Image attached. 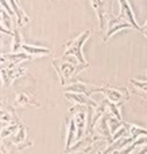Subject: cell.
Returning <instances> with one entry per match:
<instances>
[{
	"instance_id": "cell-14",
	"label": "cell",
	"mask_w": 147,
	"mask_h": 154,
	"mask_svg": "<svg viewBox=\"0 0 147 154\" xmlns=\"http://www.w3.org/2000/svg\"><path fill=\"white\" fill-rule=\"evenodd\" d=\"M66 126H68V137H66L65 153L74 145V142H77V126H76V122H74V119H73L72 115H69V118H68Z\"/></svg>"
},
{
	"instance_id": "cell-25",
	"label": "cell",
	"mask_w": 147,
	"mask_h": 154,
	"mask_svg": "<svg viewBox=\"0 0 147 154\" xmlns=\"http://www.w3.org/2000/svg\"><path fill=\"white\" fill-rule=\"evenodd\" d=\"M139 31H140V34H142V35H145V37L147 38V22H146V24H145V26H143V27H140V30H139Z\"/></svg>"
},
{
	"instance_id": "cell-5",
	"label": "cell",
	"mask_w": 147,
	"mask_h": 154,
	"mask_svg": "<svg viewBox=\"0 0 147 154\" xmlns=\"http://www.w3.org/2000/svg\"><path fill=\"white\" fill-rule=\"evenodd\" d=\"M27 70V66L23 65V62L18 65H11V66L2 68V81L4 88H8L18 77L24 75V72Z\"/></svg>"
},
{
	"instance_id": "cell-8",
	"label": "cell",
	"mask_w": 147,
	"mask_h": 154,
	"mask_svg": "<svg viewBox=\"0 0 147 154\" xmlns=\"http://www.w3.org/2000/svg\"><path fill=\"white\" fill-rule=\"evenodd\" d=\"M65 92H77V93H84V95L91 97L93 93L103 92V87H96L92 84H86L82 81H76L74 84L69 85L68 88H65Z\"/></svg>"
},
{
	"instance_id": "cell-23",
	"label": "cell",
	"mask_w": 147,
	"mask_h": 154,
	"mask_svg": "<svg viewBox=\"0 0 147 154\" xmlns=\"http://www.w3.org/2000/svg\"><path fill=\"white\" fill-rule=\"evenodd\" d=\"M107 111L110 112V114H112L116 119H119V120H122V122H123V119H122V114H120V111H119V106H118V104L111 103V101L107 100Z\"/></svg>"
},
{
	"instance_id": "cell-1",
	"label": "cell",
	"mask_w": 147,
	"mask_h": 154,
	"mask_svg": "<svg viewBox=\"0 0 147 154\" xmlns=\"http://www.w3.org/2000/svg\"><path fill=\"white\" fill-rule=\"evenodd\" d=\"M54 69L57 70L59 76V81H61V85L65 87L66 82L72 79L73 76L78 75L81 70H85L86 68L89 66V64H81L76 57L73 56H64L62 58L58 60H53L51 61Z\"/></svg>"
},
{
	"instance_id": "cell-7",
	"label": "cell",
	"mask_w": 147,
	"mask_h": 154,
	"mask_svg": "<svg viewBox=\"0 0 147 154\" xmlns=\"http://www.w3.org/2000/svg\"><path fill=\"white\" fill-rule=\"evenodd\" d=\"M92 130H93L97 135L101 137L104 141H108V142L112 143V131H111V127H110V122H108V114L107 112H105V114L103 115V116L100 118L96 123H94L93 127H92ZM91 131H89V133H91Z\"/></svg>"
},
{
	"instance_id": "cell-27",
	"label": "cell",
	"mask_w": 147,
	"mask_h": 154,
	"mask_svg": "<svg viewBox=\"0 0 147 154\" xmlns=\"http://www.w3.org/2000/svg\"><path fill=\"white\" fill-rule=\"evenodd\" d=\"M108 154H113V153H108Z\"/></svg>"
},
{
	"instance_id": "cell-4",
	"label": "cell",
	"mask_w": 147,
	"mask_h": 154,
	"mask_svg": "<svg viewBox=\"0 0 147 154\" xmlns=\"http://www.w3.org/2000/svg\"><path fill=\"white\" fill-rule=\"evenodd\" d=\"M103 93L105 95V99L111 103L115 104H123L124 101H127L130 99V93L127 91V88L124 87H116L112 84H107L105 87H103Z\"/></svg>"
},
{
	"instance_id": "cell-2",
	"label": "cell",
	"mask_w": 147,
	"mask_h": 154,
	"mask_svg": "<svg viewBox=\"0 0 147 154\" xmlns=\"http://www.w3.org/2000/svg\"><path fill=\"white\" fill-rule=\"evenodd\" d=\"M91 34H92L91 30H86V31H84L82 34H80L78 37L68 41L66 45H65L64 56H73V57H76L81 64H86L85 58H84V54H82V46H84V43H85V41L91 37Z\"/></svg>"
},
{
	"instance_id": "cell-10",
	"label": "cell",
	"mask_w": 147,
	"mask_h": 154,
	"mask_svg": "<svg viewBox=\"0 0 147 154\" xmlns=\"http://www.w3.org/2000/svg\"><path fill=\"white\" fill-rule=\"evenodd\" d=\"M32 60L31 56H28L27 53L22 51V53H14V54H3L2 56V68L11 66V65H18L20 62L30 61Z\"/></svg>"
},
{
	"instance_id": "cell-13",
	"label": "cell",
	"mask_w": 147,
	"mask_h": 154,
	"mask_svg": "<svg viewBox=\"0 0 147 154\" xmlns=\"http://www.w3.org/2000/svg\"><path fill=\"white\" fill-rule=\"evenodd\" d=\"M119 4H120V14H119V16L126 19V20H128L130 23L135 27V30L139 31L140 27H139V24L136 23V19H135V16H134V12H132V8H131V5H130L128 0H119Z\"/></svg>"
},
{
	"instance_id": "cell-24",
	"label": "cell",
	"mask_w": 147,
	"mask_h": 154,
	"mask_svg": "<svg viewBox=\"0 0 147 154\" xmlns=\"http://www.w3.org/2000/svg\"><path fill=\"white\" fill-rule=\"evenodd\" d=\"M0 3H2V8L3 10H5L8 14H11V15H14V10H12V7H10L8 5V3H7V0H0Z\"/></svg>"
},
{
	"instance_id": "cell-16",
	"label": "cell",
	"mask_w": 147,
	"mask_h": 154,
	"mask_svg": "<svg viewBox=\"0 0 147 154\" xmlns=\"http://www.w3.org/2000/svg\"><path fill=\"white\" fill-rule=\"evenodd\" d=\"M8 2H10V5L12 7L14 12H15V15H16V23H18V26L19 27L26 26V24L28 23V16H27L26 14H24V11L18 5L16 0H8Z\"/></svg>"
},
{
	"instance_id": "cell-11",
	"label": "cell",
	"mask_w": 147,
	"mask_h": 154,
	"mask_svg": "<svg viewBox=\"0 0 147 154\" xmlns=\"http://www.w3.org/2000/svg\"><path fill=\"white\" fill-rule=\"evenodd\" d=\"M65 97L70 101H74L76 104H80V106H86L91 107V108H96L99 106V103L93 101L89 96L84 95V93H77V92H65L64 93Z\"/></svg>"
},
{
	"instance_id": "cell-28",
	"label": "cell",
	"mask_w": 147,
	"mask_h": 154,
	"mask_svg": "<svg viewBox=\"0 0 147 154\" xmlns=\"http://www.w3.org/2000/svg\"><path fill=\"white\" fill-rule=\"evenodd\" d=\"M146 76H147V70H146Z\"/></svg>"
},
{
	"instance_id": "cell-12",
	"label": "cell",
	"mask_w": 147,
	"mask_h": 154,
	"mask_svg": "<svg viewBox=\"0 0 147 154\" xmlns=\"http://www.w3.org/2000/svg\"><path fill=\"white\" fill-rule=\"evenodd\" d=\"M15 106L16 107H39L37 97L30 92H19L15 96Z\"/></svg>"
},
{
	"instance_id": "cell-3",
	"label": "cell",
	"mask_w": 147,
	"mask_h": 154,
	"mask_svg": "<svg viewBox=\"0 0 147 154\" xmlns=\"http://www.w3.org/2000/svg\"><path fill=\"white\" fill-rule=\"evenodd\" d=\"M92 7L97 14L100 22V31L104 32L107 23L112 18V0H91Z\"/></svg>"
},
{
	"instance_id": "cell-19",
	"label": "cell",
	"mask_w": 147,
	"mask_h": 154,
	"mask_svg": "<svg viewBox=\"0 0 147 154\" xmlns=\"http://www.w3.org/2000/svg\"><path fill=\"white\" fill-rule=\"evenodd\" d=\"M130 84L134 88V92L138 93L139 96L147 99V80L142 81V80H136V79H131L130 80Z\"/></svg>"
},
{
	"instance_id": "cell-26",
	"label": "cell",
	"mask_w": 147,
	"mask_h": 154,
	"mask_svg": "<svg viewBox=\"0 0 147 154\" xmlns=\"http://www.w3.org/2000/svg\"><path fill=\"white\" fill-rule=\"evenodd\" d=\"M96 154H104V152H100V150H99V152H97Z\"/></svg>"
},
{
	"instance_id": "cell-20",
	"label": "cell",
	"mask_w": 147,
	"mask_h": 154,
	"mask_svg": "<svg viewBox=\"0 0 147 154\" xmlns=\"http://www.w3.org/2000/svg\"><path fill=\"white\" fill-rule=\"evenodd\" d=\"M11 14H8L5 10L2 8V32L4 34L14 35V31H11L12 29V19H11Z\"/></svg>"
},
{
	"instance_id": "cell-17",
	"label": "cell",
	"mask_w": 147,
	"mask_h": 154,
	"mask_svg": "<svg viewBox=\"0 0 147 154\" xmlns=\"http://www.w3.org/2000/svg\"><path fill=\"white\" fill-rule=\"evenodd\" d=\"M20 50L27 53L28 56H31L32 58H34V57H43V56H46V54H50V49L40 48V46H31V45H26V43L22 46Z\"/></svg>"
},
{
	"instance_id": "cell-21",
	"label": "cell",
	"mask_w": 147,
	"mask_h": 154,
	"mask_svg": "<svg viewBox=\"0 0 147 154\" xmlns=\"http://www.w3.org/2000/svg\"><path fill=\"white\" fill-rule=\"evenodd\" d=\"M14 42H12V51L14 53H18L22 49V46L24 45V38L22 37V32L19 30V27H15L14 29Z\"/></svg>"
},
{
	"instance_id": "cell-9",
	"label": "cell",
	"mask_w": 147,
	"mask_h": 154,
	"mask_svg": "<svg viewBox=\"0 0 147 154\" xmlns=\"http://www.w3.org/2000/svg\"><path fill=\"white\" fill-rule=\"evenodd\" d=\"M12 143L18 147V150H24L27 147H31L32 146V142L30 139V133H28V127L27 126H20L16 134L14 135L12 139Z\"/></svg>"
},
{
	"instance_id": "cell-22",
	"label": "cell",
	"mask_w": 147,
	"mask_h": 154,
	"mask_svg": "<svg viewBox=\"0 0 147 154\" xmlns=\"http://www.w3.org/2000/svg\"><path fill=\"white\" fill-rule=\"evenodd\" d=\"M20 126H22V123L18 122V123H14V125L7 126V127H3L2 128V138H7L8 135L14 134V131H18L19 128H20Z\"/></svg>"
},
{
	"instance_id": "cell-15",
	"label": "cell",
	"mask_w": 147,
	"mask_h": 154,
	"mask_svg": "<svg viewBox=\"0 0 147 154\" xmlns=\"http://www.w3.org/2000/svg\"><path fill=\"white\" fill-rule=\"evenodd\" d=\"M19 119L15 115V111H14L11 107H4L2 109V128L7 127L10 125H14V123H18Z\"/></svg>"
},
{
	"instance_id": "cell-6",
	"label": "cell",
	"mask_w": 147,
	"mask_h": 154,
	"mask_svg": "<svg viewBox=\"0 0 147 154\" xmlns=\"http://www.w3.org/2000/svg\"><path fill=\"white\" fill-rule=\"evenodd\" d=\"M126 29H135V27L132 26L128 20L120 18V16H112V18L108 20V23H107V27H105V31H104L105 35H104V38H103V41L107 42V41L110 39V38L112 37L116 31L126 30Z\"/></svg>"
},
{
	"instance_id": "cell-18",
	"label": "cell",
	"mask_w": 147,
	"mask_h": 154,
	"mask_svg": "<svg viewBox=\"0 0 147 154\" xmlns=\"http://www.w3.org/2000/svg\"><path fill=\"white\" fill-rule=\"evenodd\" d=\"M124 126L128 130L130 137H132L134 139H138L139 137H147V130L140 127V126H136L134 123H127V122H124Z\"/></svg>"
}]
</instances>
